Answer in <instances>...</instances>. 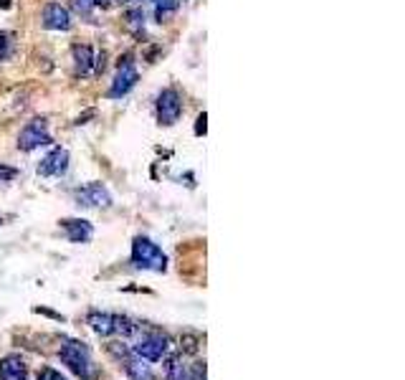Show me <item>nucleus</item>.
<instances>
[{"label":"nucleus","instance_id":"obj_1","mask_svg":"<svg viewBox=\"0 0 405 380\" xmlns=\"http://www.w3.org/2000/svg\"><path fill=\"white\" fill-rule=\"evenodd\" d=\"M132 266L145 269V272H165L167 269V256L162 248L147 236H137L132 241Z\"/></svg>","mask_w":405,"mask_h":380},{"label":"nucleus","instance_id":"obj_2","mask_svg":"<svg viewBox=\"0 0 405 380\" xmlns=\"http://www.w3.org/2000/svg\"><path fill=\"white\" fill-rule=\"evenodd\" d=\"M61 360L63 365H69L71 373H76L82 380H96V370L91 357H89V350L84 345H79V342H63Z\"/></svg>","mask_w":405,"mask_h":380},{"label":"nucleus","instance_id":"obj_3","mask_svg":"<svg viewBox=\"0 0 405 380\" xmlns=\"http://www.w3.org/2000/svg\"><path fill=\"white\" fill-rule=\"evenodd\" d=\"M170 350V337L158 332V329H150V332H137V340L132 345V353L142 360H162L165 355Z\"/></svg>","mask_w":405,"mask_h":380},{"label":"nucleus","instance_id":"obj_4","mask_svg":"<svg viewBox=\"0 0 405 380\" xmlns=\"http://www.w3.org/2000/svg\"><path fill=\"white\" fill-rule=\"evenodd\" d=\"M155 114H158V122L162 127L177 125L180 117H183V96H180V91L172 87L162 89L158 94V101H155Z\"/></svg>","mask_w":405,"mask_h":380},{"label":"nucleus","instance_id":"obj_5","mask_svg":"<svg viewBox=\"0 0 405 380\" xmlns=\"http://www.w3.org/2000/svg\"><path fill=\"white\" fill-rule=\"evenodd\" d=\"M139 82V74L134 69V61L132 56H124L120 58V66H117V74L112 79V87L107 89V99H122L137 87Z\"/></svg>","mask_w":405,"mask_h":380},{"label":"nucleus","instance_id":"obj_6","mask_svg":"<svg viewBox=\"0 0 405 380\" xmlns=\"http://www.w3.org/2000/svg\"><path fill=\"white\" fill-rule=\"evenodd\" d=\"M46 145H53V137H51L49 132V122H46L44 117H36V120H31L20 129L18 150L33 152L36 147H46Z\"/></svg>","mask_w":405,"mask_h":380},{"label":"nucleus","instance_id":"obj_7","mask_svg":"<svg viewBox=\"0 0 405 380\" xmlns=\"http://www.w3.org/2000/svg\"><path fill=\"white\" fill-rule=\"evenodd\" d=\"M74 201L76 205H84V208H109L112 205V193L101 183H89L76 190Z\"/></svg>","mask_w":405,"mask_h":380},{"label":"nucleus","instance_id":"obj_8","mask_svg":"<svg viewBox=\"0 0 405 380\" xmlns=\"http://www.w3.org/2000/svg\"><path fill=\"white\" fill-rule=\"evenodd\" d=\"M69 150L66 147H53L41 163H38V175L44 177H61L69 170Z\"/></svg>","mask_w":405,"mask_h":380},{"label":"nucleus","instance_id":"obj_9","mask_svg":"<svg viewBox=\"0 0 405 380\" xmlns=\"http://www.w3.org/2000/svg\"><path fill=\"white\" fill-rule=\"evenodd\" d=\"M41 25L46 31H69L71 28V13L61 3H49L41 13Z\"/></svg>","mask_w":405,"mask_h":380},{"label":"nucleus","instance_id":"obj_10","mask_svg":"<svg viewBox=\"0 0 405 380\" xmlns=\"http://www.w3.org/2000/svg\"><path fill=\"white\" fill-rule=\"evenodd\" d=\"M61 228L71 243H89L91 236H94V226L89 221H84V218H63Z\"/></svg>","mask_w":405,"mask_h":380},{"label":"nucleus","instance_id":"obj_11","mask_svg":"<svg viewBox=\"0 0 405 380\" xmlns=\"http://www.w3.org/2000/svg\"><path fill=\"white\" fill-rule=\"evenodd\" d=\"M71 58H74V71L76 76H89L94 71V51L86 44H76L71 49Z\"/></svg>","mask_w":405,"mask_h":380},{"label":"nucleus","instance_id":"obj_12","mask_svg":"<svg viewBox=\"0 0 405 380\" xmlns=\"http://www.w3.org/2000/svg\"><path fill=\"white\" fill-rule=\"evenodd\" d=\"M0 380H25V362L18 355H8L0 360Z\"/></svg>","mask_w":405,"mask_h":380},{"label":"nucleus","instance_id":"obj_13","mask_svg":"<svg viewBox=\"0 0 405 380\" xmlns=\"http://www.w3.org/2000/svg\"><path fill=\"white\" fill-rule=\"evenodd\" d=\"M124 370L132 380H158L155 378V373L150 370V365H147L142 357H137L134 353L124 360Z\"/></svg>","mask_w":405,"mask_h":380},{"label":"nucleus","instance_id":"obj_14","mask_svg":"<svg viewBox=\"0 0 405 380\" xmlns=\"http://www.w3.org/2000/svg\"><path fill=\"white\" fill-rule=\"evenodd\" d=\"M89 324L94 329L96 335L107 337L114 332V315H107V312H89Z\"/></svg>","mask_w":405,"mask_h":380},{"label":"nucleus","instance_id":"obj_15","mask_svg":"<svg viewBox=\"0 0 405 380\" xmlns=\"http://www.w3.org/2000/svg\"><path fill=\"white\" fill-rule=\"evenodd\" d=\"M180 3H183V0H155V20H158L160 25L170 23L177 15V11H180Z\"/></svg>","mask_w":405,"mask_h":380},{"label":"nucleus","instance_id":"obj_16","mask_svg":"<svg viewBox=\"0 0 405 380\" xmlns=\"http://www.w3.org/2000/svg\"><path fill=\"white\" fill-rule=\"evenodd\" d=\"M165 375H167V380H190V370L185 367V362H183V357H180V355L167 357Z\"/></svg>","mask_w":405,"mask_h":380},{"label":"nucleus","instance_id":"obj_17","mask_svg":"<svg viewBox=\"0 0 405 380\" xmlns=\"http://www.w3.org/2000/svg\"><path fill=\"white\" fill-rule=\"evenodd\" d=\"M15 51V36L11 31H0V63L8 61Z\"/></svg>","mask_w":405,"mask_h":380},{"label":"nucleus","instance_id":"obj_18","mask_svg":"<svg viewBox=\"0 0 405 380\" xmlns=\"http://www.w3.org/2000/svg\"><path fill=\"white\" fill-rule=\"evenodd\" d=\"M124 20L132 31H142L145 28V11L142 8H132V11L124 13Z\"/></svg>","mask_w":405,"mask_h":380},{"label":"nucleus","instance_id":"obj_19","mask_svg":"<svg viewBox=\"0 0 405 380\" xmlns=\"http://www.w3.org/2000/svg\"><path fill=\"white\" fill-rule=\"evenodd\" d=\"M71 6H74V11L79 13V15H91V11H94V0H71Z\"/></svg>","mask_w":405,"mask_h":380},{"label":"nucleus","instance_id":"obj_20","mask_svg":"<svg viewBox=\"0 0 405 380\" xmlns=\"http://www.w3.org/2000/svg\"><path fill=\"white\" fill-rule=\"evenodd\" d=\"M15 177H18V170H15V167L0 163V183H11V180H15Z\"/></svg>","mask_w":405,"mask_h":380},{"label":"nucleus","instance_id":"obj_21","mask_svg":"<svg viewBox=\"0 0 405 380\" xmlns=\"http://www.w3.org/2000/svg\"><path fill=\"white\" fill-rule=\"evenodd\" d=\"M190 370V380H205V362H193V367H188Z\"/></svg>","mask_w":405,"mask_h":380},{"label":"nucleus","instance_id":"obj_22","mask_svg":"<svg viewBox=\"0 0 405 380\" xmlns=\"http://www.w3.org/2000/svg\"><path fill=\"white\" fill-rule=\"evenodd\" d=\"M38 380H69V378H63L58 370H53V367H44L41 373H38Z\"/></svg>","mask_w":405,"mask_h":380},{"label":"nucleus","instance_id":"obj_23","mask_svg":"<svg viewBox=\"0 0 405 380\" xmlns=\"http://www.w3.org/2000/svg\"><path fill=\"white\" fill-rule=\"evenodd\" d=\"M205 122H208V114L202 112L200 117L195 120V134H198V137H202V134H205V129H208V125H205Z\"/></svg>","mask_w":405,"mask_h":380},{"label":"nucleus","instance_id":"obj_24","mask_svg":"<svg viewBox=\"0 0 405 380\" xmlns=\"http://www.w3.org/2000/svg\"><path fill=\"white\" fill-rule=\"evenodd\" d=\"M0 8H3V11H8V8H11V0H0Z\"/></svg>","mask_w":405,"mask_h":380},{"label":"nucleus","instance_id":"obj_25","mask_svg":"<svg viewBox=\"0 0 405 380\" xmlns=\"http://www.w3.org/2000/svg\"><path fill=\"white\" fill-rule=\"evenodd\" d=\"M0 223H3V221H0Z\"/></svg>","mask_w":405,"mask_h":380}]
</instances>
